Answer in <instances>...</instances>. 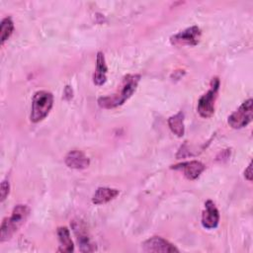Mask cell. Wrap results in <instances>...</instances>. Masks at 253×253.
<instances>
[{
    "label": "cell",
    "mask_w": 253,
    "mask_h": 253,
    "mask_svg": "<svg viewBox=\"0 0 253 253\" xmlns=\"http://www.w3.org/2000/svg\"><path fill=\"white\" fill-rule=\"evenodd\" d=\"M140 77L141 76L139 74L126 75L123 78L118 90L112 95L100 97L98 99V105L104 109H114L123 105L135 92Z\"/></svg>",
    "instance_id": "cell-1"
},
{
    "label": "cell",
    "mask_w": 253,
    "mask_h": 253,
    "mask_svg": "<svg viewBox=\"0 0 253 253\" xmlns=\"http://www.w3.org/2000/svg\"><path fill=\"white\" fill-rule=\"evenodd\" d=\"M30 208L27 205H17L9 217H5L0 227V241L9 240L15 232L26 222L30 215Z\"/></svg>",
    "instance_id": "cell-2"
},
{
    "label": "cell",
    "mask_w": 253,
    "mask_h": 253,
    "mask_svg": "<svg viewBox=\"0 0 253 253\" xmlns=\"http://www.w3.org/2000/svg\"><path fill=\"white\" fill-rule=\"evenodd\" d=\"M53 106V95L45 90L37 91L32 100L31 121L39 123L42 121L50 112Z\"/></svg>",
    "instance_id": "cell-3"
},
{
    "label": "cell",
    "mask_w": 253,
    "mask_h": 253,
    "mask_svg": "<svg viewBox=\"0 0 253 253\" xmlns=\"http://www.w3.org/2000/svg\"><path fill=\"white\" fill-rule=\"evenodd\" d=\"M219 89V79L214 77L211 81L210 89L205 93L198 101L197 110L201 117L211 118L214 113V102L217 97V92Z\"/></svg>",
    "instance_id": "cell-4"
},
{
    "label": "cell",
    "mask_w": 253,
    "mask_h": 253,
    "mask_svg": "<svg viewBox=\"0 0 253 253\" xmlns=\"http://www.w3.org/2000/svg\"><path fill=\"white\" fill-rule=\"evenodd\" d=\"M253 118V101L251 98L243 102L240 107L233 112L227 120L228 125L235 129L246 126Z\"/></svg>",
    "instance_id": "cell-5"
},
{
    "label": "cell",
    "mask_w": 253,
    "mask_h": 253,
    "mask_svg": "<svg viewBox=\"0 0 253 253\" xmlns=\"http://www.w3.org/2000/svg\"><path fill=\"white\" fill-rule=\"evenodd\" d=\"M71 228L76 236L78 247L81 252H93L96 250V245L92 242L86 224L82 220H72Z\"/></svg>",
    "instance_id": "cell-6"
},
{
    "label": "cell",
    "mask_w": 253,
    "mask_h": 253,
    "mask_svg": "<svg viewBox=\"0 0 253 253\" xmlns=\"http://www.w3.org/2000/svg\"><path fill=\"white\" fill-rule=\"evenodd\" d=\"M201 36V29L198 26H192L173 35L170 38V42L171 44L176 46L196 45L200 42Z\"/></svg>",
    "instance_id": "cell-7"
},
{
    "label": "cell",
    "mask_w": 253,
    "mask_h": 253,
    "mask_svg": "<svg viewBox=\"0 0 253 253\" xmlns=\"http://www.w3.org/2000/svg\"><path fill=\"white\" fill-rule=\"evenodd\" d=\"M142 249L145 252H155V253L179 252V249L176 246H174L168 240L160 236H153L145 240L142 243Z\"/></svg>",
    "instance_id": "cell-8"
},
{
    "label": "cell",
    "mask_w": 253,
    "mask_h": 253,
    "mask_svg": "<svg viewBox=\"0 0 253 253\" xmlns=\"http://www.w3.org/2000/svg\"><path fill=\"white\" fill-rule=\"evenodd\" d=\"M218 210L212 201L208 200L205 203V210L202 214V225L207 229H212L218 225Z\"/></svg>",
    "instance_id": "cell-9"
},
{
    "label": "cell",
    "mask_w": 253,
    "mask_h": 253,
    "mask_svg": "<svg viewBox=\"0 0 253 253\" xmlns=\"http://www.w3.org/2000/svg\"><path fill=\"white\" fill-rule=\"evenodd\" d=\"M171 168L175 169V170L182 171L184 176L187 179L195 180L205 170V165L198 160H192V161H187V162H183L180 164L172 165Z\"/></svg>",
    "instance_id": "cell-10"
},
{
    "label": "cell",
    "mask_w": 253,
    "mask_h": 253,
    "mask_svg": "<svg viewBox=\"0 0 253 253\" xmlns=\"http://www.w3.org/2000/svg\"><path fill=\"white\" fill-rule=\"evenodd\" d=\"M65 164L72 169H85L90 164V159L80 150H71L65 156Z\"/></svg>",
    "instance_id": "cell-11"
},
{
    "label": "cell",
    "mask_w": 253,
    "mask_h": 253,
    "mask_svg": "<svg viewBox=\"0 0 253 253\" xmlns=\"http://www.w3.org/2000/svg\"><path fill=\"white\" fill-rule=\"evenodd\" d=\"M119 194L120 192L117 189L109 187H99L92 197V203L95 205H103L114 200Z\"/></svg>",
    "instance_id": "cell-12"
},
{
    "label": "cell",
    "mask_w": 253,
    "mask_h": 253,
    "mask_svg": "<svg viewBox=\"0 0 253 253\" xmlns=\"http://www.w3.org/2000/svg\"><path fill=\"white\" fill-rule=\"evenodd\" d=\"M107 71H108V67L106 64L104 53L102 51H99L97 53V66H96L95 73L93 75V82L95 85L101 86L106 82Z\"/></svg>",
    "instance_id": "cell-13"
},
{
    "label": "cell",
    "mask_w": 253,
    "mask_h": 253,
    "mask_svg": "<svg viewBox=\"0 0 253 253\" xmlns=\"http://www.w3.org/2000/svg\"><path fill=\"white\" fill-rule=\"evenodd\" d=\"M57 236L59 240V252L70 253L74 251V245L70 237V231L66 226H59L57 228Z\"/></svg>",
    "instance_id": "cell-14"
},
{
    "label": "cell",
    "mask_w": 253,
    "mask_h": 253,
    "mask_svg": "<svg viewBox=\"0 0 253 253\" xmlns=\"http://www.w3.org/2000/svg\"><path fill=\"white\" fill-rule=\"evenodd\" d=\"M168 126L171 131L177 136L181 137L185 133V126H184V114L183 112H179L176 115L171 116L168 119Z\"/></svg>",
    "instance_id": "cell-15"
},
{
    "label": "cell",
    "mask_w": 253,
    "mask_h": 253,
    "mask_svg": "<svg viewBox=\"0 0 253 253\" xmlns=\"http://www.w3.org/2000/svg\"><path fill=\"white\" fill-rule=\"evenodd\" d=\"M14 31V23L10 17H6L1 21L0 25V40L1 44L3 45L4 42L11 37Z\"/></svg>",
    "instance_id": "cell-16"
},
{
    "label": "cell",
    "mask_w": 253,
    "mask_h": 253,
    "mask_svg": "<svg viewBox=\"0 0 253 253\" xmlns=\"http://www.w3.org/2000/svg\"><path fill=\"white\" fill-rule=\"evenodd\" d=\"M9 190H10V185H9V182L7 180H4L2 181L1 183V187H0V196H1V202H3L8 194H9Z\"/></svg>",
    "instance_id": "cell-17"
},
{
    "label": "cell",
    "mask_w": 253,
    "mask_h": 253,
    "mask_svg": "<svg viewBox=\"0 0 253 253\" xmlns=\"http://www.w3.org/2000/svg\"><path fill=\"white\" fill-rule=\"evenodd\" d=\"M244 176L248 181H252V163L250 162L244 171Z\"/></svg>",
    "instance_id": "cell-18"
},
{
    "label": "cell",
    "mask_w": 253,
    "mask_h": 253,
    "mask_svg": "<svg viewBox=\"0 0 253 253\" xmlns=\"http://www.w3.org/2000/svg\"><path fill=\"white\" fill-rule=\"evenodd\" d=\"M64 97L69 100L72 97V89L69 86H66L64 89Z\"/></svg>",
    "instance_id": "cell-19"
}]
</instances>
